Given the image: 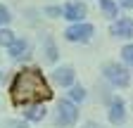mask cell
I'll use <instances>...</instances> for the list:
<instances>
[{"label": "cell", "mask_w": 133, "mask_h": 128, "mask_svg": "<svg viewBox=\"0 0 133 128\" xmlns=\"http://www.w3.org/2000/svg\"><path fill=\"white\" fill-rule=\"evenodd\" d=\"M10 100L17 107H29V104H43L52 100V90H50L48 81L38 69H22L17 71L12 83H10Z\"/></svg>", "instance_id": "obj_1"}, {"label": "cell", "mask_w": 133, "mask_h": 128, "mask_svg": "<svg viewBox=\"0 0 133 128\" xmlns=\"http://www.w3.org/2000/svg\"><path fill=\"white\" fill-rule=\"evenodd\" d=\"M76 116H78V111H76L74 102L62 100V102H59V107H57V123H59L62 128H69V126H74Z\"/></svg>", "instance_id": "obj_2"}, {"label": "cell", "mask_w": 133, "mask_h": 128, "mask_svg": "<svg viewBox=\"0 0 133 128\" xmlns=\"http://www.w3.org/2000/svg\"><path fill=\"white\" fill-rule=\"evenodd\" d=\"M105 76L109 78L114 86H121V88L128 86V81H131L128 71H126L124 67H119V64H107V67H105Z\"/></svg>", "instance_id": "obj_3"}, {"label": "cell", "mask_w": 133, "mask_h": 128, "mask_svg": "<svg viewBox=\"0 0 133 128\" xmlns=\"http://www.w3.org/2000/svg\"><path fill=\"white\" fill-rule=\"evenodd\" d=\"M64 36H66V40H74V43L81 40V43H83V40H88V38L93 36V26H90V24H76V26H69Z\"/></svg>", "instance_id": "obj_4"}, {"label": "cell", "mask_w": 133, "mask_h": 128, "mask_svg": "<svg viewBox=\"0 0 133 128\" xmlns=\"http://www.w3.org/2000/svg\"><path fill=\"white\" fill-rule=\"evenodd\" d=\"M112 36H119V38H131L133 36V22L131 19H119L116 24H112Z\"/></svg>", "instance_id": "obj_5"}, {"label": "cell", "mask_w": 133, "mask_h": 128, "mask_svg": "<svg viewBox=\"0 0 133 128\" xmlns=\"http://www.w3.org/2000/svg\"><path fill=\"white\" fill-rule=\"evenodd\" d=\"M83 14H86V7L81 3H69L64 7V19H71V22H78Z\"/></svg>", "instance_id": "obj_6"}, {"label": "cell", "mask_w": 133, "mask_h": 128, "mask_svg": "<svg viewBox=\"0 0 133 128\" xmlns=\"http://www.w3.org/2000/svg\"><path fill=\"white\" fill-rule=\"evenodd\" d=\"M126 114H124V102L121 100H112V107H109V121L112 123H124Z\"/></svg>", "instance_id": "obj_7"}, {"label": "cell", "mask_w": 133, "mask_h": 128, "mask_svg": "<svg viewBox=\"0 0 133 128\" xmlns=\"http://www.w3.org/2000/svg\"><path fill=\"white\" fill-rule=\"evenodd\" d=\"M55 81H57L59 86H71V83H74V69H69V67L57 69V71H55Z\"/></svg>", "instance_id": "obj_8"}, {"label": "cell", "mask_w": 133, "mask_h": 128, "mask_svg": "<svg viewBox=\"0 0 133 128\" xmlns=\"http://www.w3.org/2000/svg\"><path fill=\"white\" fill-rule=\"evenodd\" d=\"M24 114H26V119H31V121H41V119L45 116V107H43V104H29Z\"/></svg>", "instance_id": "obj_9"}, {"label": "cell", "mask_w": 133, "mask_h": 128, "mask_svg": "<svg viewBox=\"0 0 133 128\" xmlns=\"http://www.w3.org/2000/svg\"><path fill=\"white\" fill-rule=\"evenodd\" d=\"M26 50H29V43H26V40H17V38H14V43L10 45V55H12V57H22Z\"/></svg>", "instance_id": "obj_10"}, {"label": "cell", "mask_w": 133, "mask_h": 128, "mask_svg": "<svg viewBox=\"0 0 133 128\" xmlns=\"http://www.w3.org/2000/svg\"><path fill=\"white\" fill-rule=\"evenodd\" d=\"M14 43V33H12V31H7V29H3V31H0V45H12Z\"/></svg>", "instance_id": "obj_11"}, {"label": "cell", "mask_w": 133, "mask_h": 128, "mask_svg": "<svg viewBox=\"0 0 133 128\" xmlns=\"http://www.w3.org/2000/svg\"><path fill=\"white\" fill-rule=\"evenodd\" d=\"M100 5H102V10H105L107 17H114V14H116V5L112 3V0H100Z\"/></svg>", "instance_id": "obj_12"}, {"label": "cell", "mask_w": 133, "mask_h": 128, "mask_svg": "<svg viewBox=\"0 0 133 128\" xmlns=\"http://www.w3.org/2000/svg\"><path fill=\"white\" fill-rule=\"evenodd\" d=\"M121 57H124V62H126V64H131V67H133V43H131V45H126L124 50H121Z\"/></svg>", "instance_id": "obj_13"}, {"label": "cell", "mask_w": 133, "mask_h": 128, "mask_svg": "<svg viewBox=\"0 0 133 128\" xmlns=\"http://www.w3.org/2000/svg\"><path fill=\"white\" fill-rule=\"evenodd\" d=\"M83 97H86V90H83V88H78V86L71 88V100H74V102H81Z\"/></svg>", "instance_id": "obj_14"}, {"label": "cell", "mask_w": 133, "mask_h": 128, "mask_svg": "<svg viewBox=\"0 0 133 128\" xmlns=\"http://www.w3.org/2000/svg\"><path fill=\"white\" fill-rule=\"evenodd\" d=\"M45 43H48V59H50V62H55V59H57V50H55V45H52V40L48 38Z\"/></svg>", "instance_id": "obj_15"}, {"label": "cell", "mask_w": 133, "mask_h": 128, "mask_svg": "<svg viewBox=\"0 0 133 128\" xmlns=\"http://www.w3.org/2000/svg\"><path fill=\"white\" fill-rule=\"evenodd\" d=\"M3 128H29V126H26L24 121H5Z\"/></svg>", "instance_id": "obj_16"}, {"label": "cell", "mask_w": 133, "mask_h": 128, "mask_svg": "<svg viewBox=\"0 0 133 128\" xmlns=\"http://www.w3.org/2000/svg\"><path fill=\"white\" fill-rule=\"evenodd\" d=\"M7 22H10V12L5 10V5H0V26L7 24Z\"/></svg>", "instance_id": "obj_17"}, {"label": "cell", "mask_w": 133, "mask_h": 128, "mask_svg": "<svg viewBox=\"0 0 133 128\" xmlns=\"http://www.w3.org/2000/svg\"><path fill=\"white\" fill-rule=\"evenodd\" d=\"M45 12H48V14H52V17H57V14H62V10H57V7H48Z\"/></svg>", "instance_id": "obj_18"}, {"label": "cell", "mask_w": 133, "mask_h": 128, "mask_svg": "<svg viewBox=\"0 0 133 128\" xmlns=\"http://www.w3.org/2000/svg\"><path fill=\"white\" fill-rule=\"evenodd\" d=\"M121 5L124 7H133V0H121Z\"/></svg>", "instance_id": "obj_19"}, {"label": "cell", "mask_w": 133, "mask_h": 128, "mask_svg": "<svg viewBox=\"0 0 133 128\" xmlns=\"http://www.w3.org/2000/svg\"><path fill=\"white\" fill-rule=\"evenodd\" d=\"M83 128H100V126H97V123H93V121H88V123L83 126Z\"/></svg>", "instance_id": "obj_20"}]
</instances>
